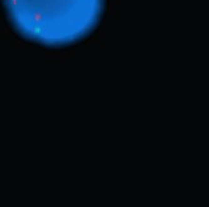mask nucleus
Wrapping results in <instances>:
<instances>
[{
    "label": "nucleus",
    "mask_w": 209,
    "mask_h": 207,
    "mask_svg": "<svg viewBox=\"0 0 209 207\" xmlns=\"http://www.w3.org/2000/svg\"><path fill=\"white\" fill-rule=\"evenodd\" d=\"M11 22L24 37L46 46H65L96 28L104 0H4Z\"/></svg>",
    "instance_id": "nucleus-1"
}]
</instances>
